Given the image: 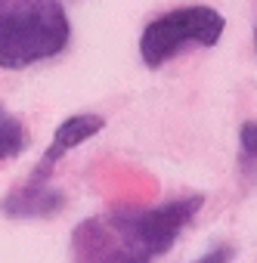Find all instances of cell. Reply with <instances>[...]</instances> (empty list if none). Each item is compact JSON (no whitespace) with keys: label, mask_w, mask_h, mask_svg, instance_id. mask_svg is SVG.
Returning a JSON list of instances; mask_svg holds the SVG:
<instances>
[{"label":"cell","mask_w":257,"mask_h":263,"mask_svg":"<svg viewBox=\"0 0 257 263\" xmlns=\"http://www.w3.org/2000/svg\"><path fill=\"white\" fill-rule=\"evenodd\" d=\"M71 41L62 0H0V68L22 71L59 56Z\"/></svg>","instance_id":"cell-1"},{"label":"cell","mask_w":257,"mask_h":263,"mask_svg":"<svg viewBox=\"0 0 257 263\" xmlns=\"http://www.w3.org/2000/svg\"><path fill=\"white\" fill-rule=\"evenodd\" d=\"M226 19L220 10L205 7V4H189V7H174L161 16H155L143 34H140V56L149 68H161L180 53L189 50H211L223 37Z\"/></svg>","instance_id":"cell-2"},{"label":"cell","mask_w":257,"mask_h":263,"mask_svg":"<svg viewBox=\"0 0 257 263\" xmlns=\"http://www.w3.org/2000/svg\"><path fill=\"white\" fill-rule=\"evenodd\" d=\"M71 263H155L137 235L112 211L84 217L71 229Z\"/></svg>","instance_id":"cell-3"},{"label":"cell","mask_w":257,"mask_h":263,"mask_svg":"<svg viewBox=\"0 0 257 263\" xmlns=\"http://www.w3.org/2000/svg\"><path fill=\"white\" fill-rule=\"evenodd\" d=\"M62 208H65V192L50 180H38L31 174L0 198V214L7 220H47Z\"/></svg>","instance_id":"cell-4"},{"label":"cell","mask_w":257,"mask_h":263,"mask_svg":"<svg viewBox=\"0 0 257 263\" xmlns=\"http://www.w3.org/2000/svg\"><path fill=\"white\" fill-rule=\"evenodd\" d=\"M105 127V115H96V111H78V115H68L56 130H53V140L47 146V152L41 155L38 167L31 171V177L38 180H50L56 164L78 146H84L87 140H93L99 130Z\"/></svg>","instance_id":"cell-5"},{"label":"cell","mask_w":257,"mask_h":263,"mask_svg":"<svg viewBox=\"0 0 257 263\" xmlns=\"http://www.w3.org/2000/svg\"><path fill=\"white\" fill-rule=\"evenodd\" d=\"M28 127L22 124L19 115L0 105V161H13L28 149Z\"/></svg>","instance_id":"cell-6"},{"label":"cell","mask_w":257,"mask_h":263,"mask_svg":"<svg viewBox=\"0 0 257 263\" xmlns=\"http://www.w3.org/2000/svg\"><path fill=\"white\" fill-rule=\"evenodd\" d=\"M238 174L248 186H257V121H245L238 127Z\"/></svg>","instance_id":"cell-7"},{"label":"cell","mask_w":257,"mask_h":263,"mask_svg":"<svg viewBox=\"0 0 257 263\" xmlns=\"http://www.w3.org/2000/svg\"><path fill=\"white\" fill-rule=\"evenodd\" d=\"M232 254H235V251H232L229 245H214V248H208L205 254H198L192 263H229Z\"/></svg>","instance_id":"cell-8"},{"label":"cell","mask_w":257,"mask_h":263,"mask_svg":"<svg viewBox=\"0 0 257 263\" xmlns=\"http://www.w3.org/2000/svg\"><path fill=\"white\" fill-rule=\"evenodd\" d=\"M254 50H257V19H254Z\"/></svg>","instance_id":"cell-9"}]
</instances>
